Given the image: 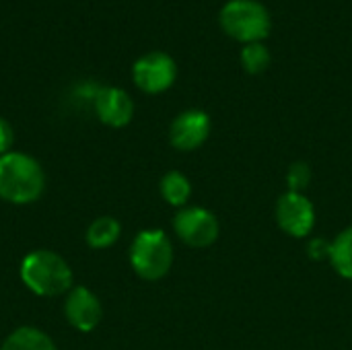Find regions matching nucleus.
Returning <instances> with one entry per match:
<instances>
[{
	"label": "nucleus",
	"instance_id": "1",
	"mask_svg": "<svg viewBox=\"0 0 352 350\" xmlns=\"http://www.w3.org/2000/svg\"><path fill=\"white\" fill-rule=\"evenodd\" d=\"M45 190V171L27 153L0 155V200L8 204H33Z\"/></svg>",
	"mask_w": 352,
	"mask_h": 350
},
{
	"label": "nucleus",
	"instance_id": "2",
	"mask_svg": "<svg viewBox=\"0 0 352 350\" xmlns=\"http://www.w3.org/2000/svg\"><path fill=\"white\" fill-rule=\"evenodd\" d=\"M21 281L39 297H58L72 289L74 276L60 254L52 250H35L21 262Z\"/></svg>",
	"mask_w": 352,
	"mask_h": 350
},
{
	"label": "nucleus",
	"instance_id": "3",
	"mask_svg": "<svg viewBox=\"0 0 352 350\" xmlns=\"http://www.w3.org/2000/svg\"><path fill=\"white\" fill-rule=\"evenodd\" d=\"M132 270L148 283L161 281L173 266V245L165 231L144 229L130 245Z\"/></svg>",
	"mask_w": 352,
	"mask_h": 350
},
{
	"label": "nucleus",
	"instance_id": "4",
	"mask_svg": "<svg viewBox=\"0 0 352 350\" xmlns=\"http://www.w3.org/2000/svg\"><path fill=\"white\" fill-rule=\"evenodd\" d=\"M219 21L223 31L241 43L266 39L272 27L266 6L258 0H229L221 10Z\"/></svg>",
	"mask_w": 352,
	"mask_h": 350
},
{
	"label": "nucleus",
	"instance_id": "5",
	"mask_svg": "<svg viewBox=\"0 0 352 350\" xmlns=\"http://www.w3.org/2000/svg\"><path fill=\"white\" fill-rule=\"evenodd\" d=\"M175 235L194 250L210 248L221 233V225L214 212L202 206H184L173 219Z\"/></svg>",
	"mask_w": 352,
	"mask_h": 350
},
{
	"label": "nucleus",
	"instance_id": "6",
	"mask_svg": "<svg viewBox=\"0 0 352 350\" xmlns=\"http://www.w3.org/2000/svg\"><path fill=\"white\" fill-rule=\"evenodd\" d=\"M175 60L165 52H148L140 56L132 66L134 85L148 95H159L167 91L175 83Z\"/></svg>",
	"mask_w": 352,
	"mask_h": 350
},
{
	"label": "nucleus",
	"instance_id": "7",
	"mask_svg": "<svg viewBox=\"0 0 352 350\" xmlns=\"http://www.w3.org/2000/svg\"><path fill=\"white\" fill-rule=\"evenodd\" d=\"M274 215L280 231L295 239L307 237L316 227V208L305 194L285 192L276 200Z\"/></svg>",
	"mask_w": 352,
	"mask_h": 350
},
{
	"label": "nucleus",
	"instance_id": "8",
	"mask_svg": "<svg viewBox=\"0 0 352 350\" xmlns=\"http://www.w3.org/2000/svg\"><path fill=\"white\" fill-rule=\"evenodd\" d=\"M210 136V118L200 109L182 111L169 126V142L182 153L200 149Z\"/></svg>",
	"mask_w": 352,
	"mask_h": 350
},
{
	"label": "nucleus",
	"instance_id": "9",
	"mask_svg": "<svg viewBox=\"0 0 352 350\" xmlns=\"http://www.w3.org/2000/svg\"><path fill=\"white\" fill-rule=\"evenodd\" d=\"M64 316L78 332H91L103 318V307L97 295L87 287H72L64 301Z\"/></svg>",
	"mask_w": 352,
	"mask_h": 350
},
{
	"label": "nucleus",
	"instance_id": "10",
	"mask_svg": "<svg viewBox=\"0 0 352 350\" xmlns=\"http://www.w3.org/2000/svg\"><path fill=\"white\" fill-rule=\"evenodd\" d=\"M95 111L105 126L124 128L134 116V101L120 87H103L95 95Z\"/></svg>",
	"mask_w": 352,
	"mask_h": 350
},
{
	"label": "nucleus",
	"instance_id": "11",
	"mask_svg": "<svg viewBox=\"0 0 352 350\" xmlns=\"http://www.w3.org/2000/svg\"><path fill=\"white\" fill-rule=\"evenodd\" d=\"M0 350H58L54 340L41 332L39 328H33V326H23V328H16L14 332H10Z\"/></svg>",
	"mask_w": 352,
	"mask_h": 350
},
{
	"label": "nucleus",
	"instance_id": "12",
	"mask_svg": "<svg viewBox=\"0 0 352 350\" xmlns=\"http://www.w3.org/2000/svg\"><path fill=\"white\" fill-rule=\"evenodd\" d=\"M120 235H122V225L118 219L99 217L89 225L85 239H87V245L93 250H107L120 239Z\"/></svg>",
	"mask_w": 352,
	"mask_h": 350
},
{
	"label": "nucleus",
	"instance_id": "13",
	"mask_svg": "<svg viewBox=\"0 0 352 350\" xmlns=\"http://www.w3.org/2000/svg\"><path fill=\"white\" fill-rule=\"evenodd\" d=\"M159 190H161L163 200L177 208H184L192 196V184L182 171H167L161 177Z\"/></svg>",
	"mask_w": 352,
	"mask_h": 350
},
{
	"label": "nucleus",
	"instance_id": "14",
	"mask_svg": "<svg viewBox=\"0 0 352 350\" xmlns=\"http://www.w3.org/2000/svg\"><path fill=\"white\" fill-rule=\"evenodd\" d=\"M330 264L342 278L352 281V225L332 241Z\"/></svg>",
	"mask_w": 352,
	"mask_h": 350
},
{
	"label": "nucleus",
	"instance_id": "15",
	"mask_svg": "<svg viewBox=\"0 0 352 350\" xmlns=\"http://www.w3.org/2000/svg\"><path fill=\"white\" fill-rule=\"evenodd\" d=\"M270 50L262 43H245L241 50V66L248 74H262L268 66H270Z\"/></svg>",
	"mask_w": 352,
	"mask_h": 350
},
{
	"label": "nucleus",
	"instance_id": "16",
	"mask_svg": "<svg viewBox=\"0 0 352 350\" xmlns=\"http://www.w3.org/2000/svg\"><path fill=\"white\" fill-rule=\"evenodd\" d=\"M311 184V167L303 161H297L289 167L287 171V186H289V192H295V194H303Z\"/></svg>",
	"mask_w": 352,
	"mask_h": 350
},
{
	"label": "nucleus",
	"instance_id": "17",
	"mask_svg": "<svg viewBox=\"0 0 352 350\" xmlns=\"http://www.w3.org/2000/svg\"><path fill=\"white\" fill-rule=\"evenodd\" d=\"M330 254H332V241H326V239H311L307 243V256L316 262L320 260H330Z\"/></svg>",
	"mask_w": 352,
	"mask_h": 350
},
{
	"label": "nucleus",
	"instance_id": "18",
	"mask_svg": "<svg viewBox=\"0 0 352 350\" xmlns=\"http://www.w3.org/2000/svg\"><path fill=\"white\" fill-rule=\"evenodd\" d=\"M12 142H14V130L8 120L0 118V155L10 153Z\"/></svg>",
	"mask_w": 352,
	"mask_h": 350
}]
</instances>
